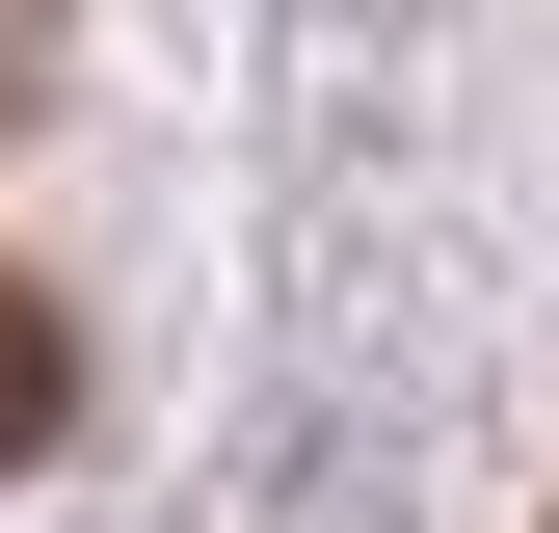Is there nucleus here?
I'll return each mask as SVG.
<instances>
[{
    "label": "nucleus",
    "instance_id": "nucleus-1",
    "mask_svg": "<svg viewBox=\"0 0 559 533\" xmlns=\"http://www.w3.org/2000/svg\"><path fill=\"white\" fill-rule=\"evenodd\" d=\"M53 427H81V320L0 266V453H53Z\"/></svg>",
    "mask_w": 559,
    "mask_h": 533
},
{
    "label": "nucleus",
    "instance_id": "nucleus-2",
    "mask_svg": "<svg viewBox=\"0 0 559 533\" xmlns=\"http://www.w3.org/2000/svg\"><path fill=\"white\" fill-rule=\"evenodd\" d=\"M0 107H27V0H0Z\"/></svg>",
    "mask_w": 559,
    "mask_h": 533
}]
</instances>
